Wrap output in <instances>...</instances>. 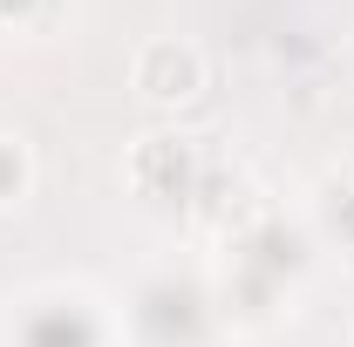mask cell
<instances>
[{
  "instance_id": "6da1fadb",
  "label": "cell",
  "mask_w": 354,
  "mask_h": 347,
  "mask_svg": "<svg viewBox=\"0 0 354 347\" xmlns=\"http://www.w3.org/2000/svg\"><path fill=\"white\" fill-rule=\"evenodd\" d=\"M205 48L184 41V35H150V41L130 55V88L143 109H191L198 95H205Z\"/></svg>"
},
{
  "instance_id": "7a4b0ae2",
  "label": "cell",
  "mask_w": 354,
  "mask_h": 347,
  "mask_svg": "<svg viewBox=\"0 0 354 347\" xmlns=\"http://www.w3.org/2000/svg\"><path fill=\"white\" fill-rule=\"evenodd\" d=\"M130 191L136 198H184L191 177H198V143L191 136H171V130H150L130 143Z\"/></svg>"
},
{
  "instance_id": "3957f363",
  "label": "cell",
  "mask_w": 354,
  "mask_h": 347,
  "mask_svg": "<svg viewBox=\"0 0 354 347\" xmlns=\"http://www.w3.org/2000/svg\"><path fill=\"white\" fill-rule=\"evenodd\" d=\"M28 191H35V157H28V143H21V136H0V212L21 205Z\"/></svg>"
}]
</instances>
